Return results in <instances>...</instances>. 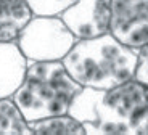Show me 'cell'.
<instances>
[{"instance_id": "obj_1", "label": "cell", "mask_w": 148, "mask_h": 135, "mask_svg": "<svg viewBox=\"0 0 148 135\" xmlns=\"http://www.w3.org/2000/svg\"><path fill=\"white\" fill-rule=\"evenodd\" d=\"M61 61L79 85L106 90L134 77L137 48L127 47L108 32L76 40Z\"/></svg>"}, {"instance_id": "obj_2", "label": "cell", "mask_w": 148, "mask_h": 135, "mask_svg": "<svg viewBox=\"0 0 148 135\" xmlns=\"http://www.w3.org/2000/svg\"><path fill=\"white\" fill-rule=\"evenodd\" d=\"M82 85L66 71L63 61L27 63L26 74L11 95L27 122L64 114Z\"/></svg>"}, {"instance_id": "obj_3", "label": "cell", "mask_w": 148, "mask_h": 135, "mask_svg": "<svg viewBox=\"0 0 148 135\" xmlns=\"http://www.w3.org/2000/svg\"><path fill=\"white\" fill-rule=\"evenodd\" d=\"M148 119V85L129 79L116 87L92 88V114L85 135H135Z\"/></svg>"}, {"instance_id": "obj_4", "label": "cell", "mask_w": 148, "mask_h": 135, "mask_svg": "<svg viewBox=\"0 0 148 135\" xmlns=\"http://www.w3.org/2000/svg\"><path fill=\"white\" fill-rule=\"evenodd\" d=\"M76 40L61 16L34 15L18 36L16 44L27 63L61 61Z\"/></svg>"}, {"instance_id": "obj_5", "label": "cell", "mask_w": 148, "mask_h": 135, "mask_svg": "<svg viewBox=\"0 0 148 135\" xmlns=\"http://www.w3.org/2000/svg\"><path fill=\"white\" fill-rule=\"evenodd\" d=\"M110 32L127 47L148 44V0H111Z\"/></svg>"}, {"instance_id": "obj_6", "label": "cell", "mask_w": 148, "mask_h": 135, "mask_svg": "<svg viewBox=\"0 0 148 135\" xmlns=\"http://www.w3.org/2000/svg\"><path fill=\"white\" fill-rule=\"evenodd\" d=\"M60 16L77 40L103 36L110 32L111 0H74Z\"/></svg>"}, {"instance_id": "obj_7", "label": "cell", "mask_w": 148, "mask_h": 135, "mask_svg": "<svg viewBox=\"0 0 148 135\" xmlns=\"http://www.w3.org/2000/svg\"><path fill=\"white\" fill-rule=\"evenodd\" d=\"M27 60L16 42H0V98H8L19 87Z\"/></svg>"}, {"instance_id": "obj_8", "label": "cell", "mask_w": 148, "mask_h": 135, "mask_svg": "<svg viewBox=\"0 0 148 135\" xmlns=\"http://www.w3.org/2000/svg\"><path fill=\"white\" fill-rule=\"evenodd\" d=\"M32 16L26 0H0V42H16Z\"/></svg>"}, {"instance_id": "obj_9", "label": "cell", "mask_w": 148, "mask_h": 135, "mask_svg": "<svg viewBox=\"0 0 148 135\" xmlns=\"http://www.w3.org/2000/svg\"><path fill=\"white\" fill-rule=\"evenodd\" d=\"M32 135H85L84 125L68 113L29 122Z\"/></svg>"}, {"instance_id": "obj_10", "label": "cell", "mask_w": 148, "mask_h": 135, "mask_svg": "<svg viewBox=\"0 0 148 135\" xmlns=\"http://www.w3.org/2000/svg\"><path fill=\"white\" fill-rule=\"evenodd\" d=\"M0 135H32L29 122L11 97L0 98Z\"/></svg>"}, {"instance_id": "obj_11", "label": "cell", "mask_w": 148, "mask_h": 135, "mask_svg": "<svg viewBox=\"0 0 148 135\" xmlns=\"http://www.w3.org/2000/svg\"><path fill=\"white\" fill-rule=\"evenodd\" d=\"M32 15L39 16H60L74 0H26Z\"/></svg>"}, {"instance_id": "obj_12", "label": "cell", "mask_w": 148, "mask_h": 135, "mask_svg": "<svg viewBox=\"0 0 148 135\" xmlns=\"http://www.w3.org/2000/svg\"><path fill=\"white\" fill-rule=\"evenodd\" d=\"M134 79L148 85V44L137 48V66H135Z\"/></svg>"}]
</instances>
